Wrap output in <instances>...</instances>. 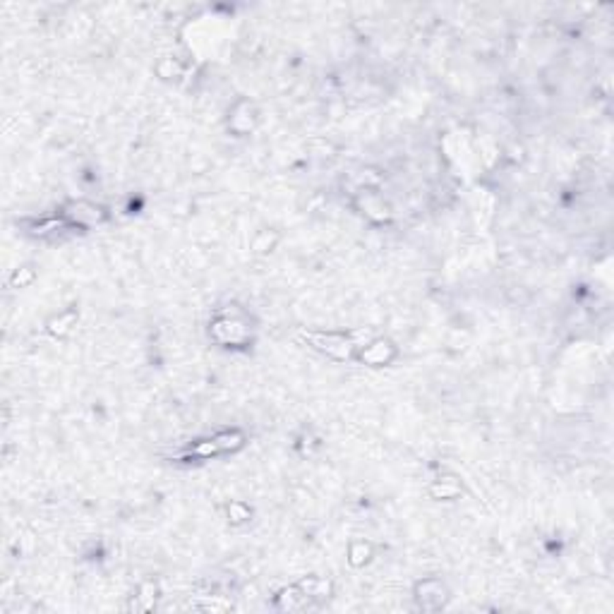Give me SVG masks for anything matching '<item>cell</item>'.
<instances>
[{"label":"cell","mask_w":614,"mask_h":614,"mask_svg":"<svg viewBox=\"0 0 614 614\" xmlns=\"http://www.w3.org/2000/svg\"><path fill=\"white\" fill-rule=\"evenodd\" d=\"M386 351H391V343H386V346H384V341H377V343L367 346L365 351L360 353V360L370 362V365H384V362L391 358V355H386Z\"/></svg>","instance_id":"7a4b0ae2"},{"label":"cell","mask_w":614,"mask_h":614,"mask_svg":"<svg viewBox=\"0 0 614 614\" xmlns=\"http://www.w3.org/2000/svg\"><path fill=\"white\" fill-rule=\"evenodd\" d=\"M417 600L425 610H437V607L444 605V586L439 581H422L417 586Z\"/></svg>","instance_id":"6da1fadb"}]
</instances>
